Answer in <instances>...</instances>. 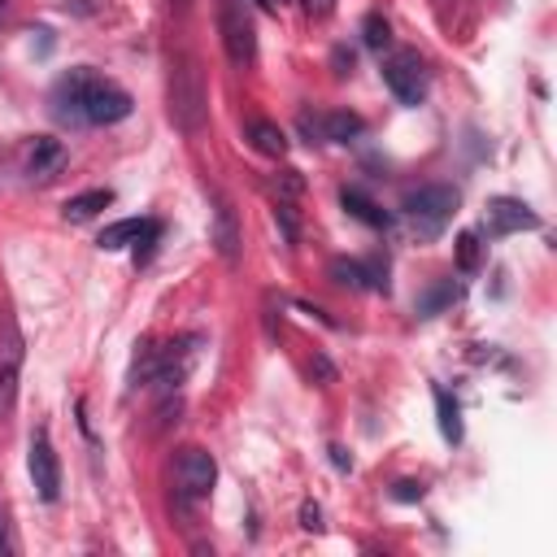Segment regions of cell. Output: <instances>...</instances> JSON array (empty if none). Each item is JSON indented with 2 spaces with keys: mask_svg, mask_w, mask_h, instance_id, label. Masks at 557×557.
Here are the masks:
<instances>
[{
  "mask_svg": "<svg viewBox=\"0 0 557 557\" xmlns=\"http://www.w3.org/2000/svg\"><path fill=\"white\" fill-rule=\"evenodd\" d=\"M61 157H65L61 139H52V135H35V139L26 144V174H30V178H48V174L61 165Z\"/></svg>",
  "mask_w": 557,
  "mask_h": 557,
  "instance_id": "8fae6325",
  "label": "cell"
},
{
  "mask_svg": "<svg viewBox=\"0 0 557 557\" xmlns=\"http://www.w3.org/2000/svg\"><path fill=\"white\" fill-rule=\"evenodd\" d=\"M313 370H318V379H331L335 370H331V361L326 357H313Z\"/></svg>",
  "mask_w": 557,
  "mask_h": 557,
  "instance_id": "83f0119b",
  "label": "cell"
},
{
  "mask_svg": "<svg viewBox=\"0 0 557 557\" xmlns=\"http://www.w3.org/2000/svg\"><path fill=\"white\" fill-rule=\"evenodd\" d=\"M0 553H13V540H9V513L0 505Z\"/></svg>",
  "mask_w": 557,
  "mask_h": 557,
  "instance_id": "4316f807",
  "label": "cell"
},
{
  "mask_svg": "<svg viewBox=\"0 0 557 557\" xmlns=\"http://www.w3.org/2000/svg\"><path fill=\"white\" fill-rule=\"evenodd\" d=\"M213 479H218V461L200 444H187V448L174 453V492H178L183 505L205 500L213 492Z\"/></svg>",
  "mask_w": 557,
  "mask_h": 557,
  "instance_id": "277c9868",
  "label": "cell"
},
{
  "mask_svg": "<svg viewBox=\"0 0 557 557\" xmlns=\"http://www.w3.org/2000/svg\"><path fill=\"white\" fill-rule=\"evenodd\" d=\"M331 461H335V466H339V470H348V466H352V461H348V453H344V448H331Z\"/></svg>",
  "mask_w": 557,
  "mask_h": 557,
  "instance_id": "f1b7e54d",
  "label": "cell"
},
{
  "mask_svg": "<svg viewBox=\"0 0 557 557\" xmlns=\"http://www.w3.org/2000/svg\"><path fill=\"white\" fill-rule=\"evenodd\" d=\"M248 139H252V148H257L261 157H274V161H278V157L287 152V135H283L274 122H265V117H252V122H248Z\"/></svg>",
  "mask_w": 557,
  "mask_h": 557,
  "instance_id": "9a60e30c",
  "label": "cell"
},
{
  "mask_svg": "<svg viewBox=\"0 0 557 557\" xmlns=\"http://www.w3.org/2000/svg\"><path fill=\"white\" fill-rule=\"evenodd\" d=\"M435 413H440V435H444L448 444H457V440H461V409H457V400H453L448 392H440V387H435Z\"/></svg>",
  "mask_w": 557,
  "mask_h": 557,
  "instance_id": "e0dca14e",
  "label": "cell"
},
{
  "mask_svg": "<svg viewBox=\"0 0 557 557\" xmlns=\"http://www.w3.org/2000/svg\"><path fill=\"white\" fill-rule=\"evenodd\" d=\"M113 205V191L109 187H91V191H83V196H70L65 205H61V213H65V222H87V218H96L100 209H109Z\"/></svg>",
  "mask_w": 557,
  "mask_h": 557,
  "instance_id": "4fadbf2b",
  "label": "cell"
},
{
  "mask_svg": "<svg viewBox=\"0 0 557 557\" xmlns=\"http://www.w3.org/2000/svg\"><path fill=\"white\" fill-rule=\"evenodd\" d=\"M218 26H222V48L231 57V65H252L257 57V35H252V17L239 0H222V13H218Z\"/></svg>",
  "mask_w": 557,
  "mask_h": 557,
  "instance_id": "52a82bcc",
  "label": "cell"
},
{
  "mask_svg": "<svg viewBox=\"0 0 557 557\" xmlns=\"http://www.w3.org/2000/svg\"><path fill=\"white\" fill-rule=\"evenodd\" d=\"M257 4H261V9H278V0H257Z\"/></svg>",
  "mask_w": 557,
  "mask_h": 557,
  "instance_id": "f546056e",
  "label": "cell"
},
{
  "mask_svg": "<svg viewBox=\"0 0 557 557\" xmlns=\"http://www.w3.org/2000/svg\"><path fill=\"white\" fill-rule=\"evenodd\" d=\"M48 104H52V117L65 126H113V122L131 117V96L117 83L100 78L91 65L65 70L52 83Z\"/></svg>",
  "mask_w": 557,
  "mask_h": 557,
  "instance_id": "6da1fadb",
  "label": "cell"
},
{
  "mask_svg": "<svg viewBox=\"0 0 557 557\" xmlns=\"http://www.w3.org/2000/svg\"><path fill=\"white\" fill-rule=\"evenodd\" d=\"M479 261H483L479 235H474V231H461V235H457V265H461V270H479Z\"/></svg>",
  "mask_w": 557,
  "mask_h": 557,
  "instance_id": "ffe728a7",
  "label": "cell"
},
{
  "mask_svg": "<svg viewBox=\"0 0 557 557\" xmlns=\"http://www.w3.org/2000/svg\"><path fill=\"white\" fill-rule=\"evenodd\" d=\"M352 135H361V117L357 113H322V139H339V144H348Z\"/></svg>",
  "mask_w": 557,
  "mask_h": 557,
  "instance_id": "ac0fdd59",
  "label": "cell"
},
{
  "mask_svg": "<svg viewBox=\"0 0 557 557\" xmlns=\"http://www.w3.org/2000/svg\"><path fill=\"white\" fill-rule=\"evenodd\" d=\"M457 205H461V196H457V187H448V183H426V187H418V191H409V196L400 200L405 222H409V231H413L418 239H440L444 226L453 222Z\"/></svg>",
  "mask_w": 557,
  "mask_h": 557,
  "instance_id": "7a4b0ae2",
  "label": "cell"
},
{
  "mask_svg": "<svg viewBox=\"0 0 557 557\" xmlns=\"http://www.w3.org/2000/svg\"><path fill=\"white\" fill-rule=\"evenodd\" d=\"M339 205H344L357 222H366V226H387V213H383L366 191H357V187H344V191H339Z\"/></svg>",
  "mask_w": 557,
  "mask_h": 557,
  "instance_id": "2e32d148",
  "label": "cell"
},
{
  "mask_svg": "<svg viewBox=\"0 0 557 557\" xmlns=\"http://www.w3.org/2000/svg\"><path fill=\"white\" fill-rule=\"evenodd\" d=\"M483 222H487L492 235H513V231H535V226H540L535 209L522 205V200H513V196H496V200H487Z\"/></svg>",
  "mask_w": 557,
  "mask_h": 557,
  "instance_id": "30bf717a",
  "label": "cell"
},
{
  "mask_svg": "<svg viewBox=\"0 0 557 557\" xmlns=\"http://www.w3.org/2000/svg\"><path fill=\"white\" fill-rule=\"evenodd\" d=\"M383 83L392 87V96L400 104H422L426 100V65L413 48H396L387 61H383Z\"/></svg>",
  "mask_w": 557,
  "mask_h": 557,
  "instance_id": "8992f818",
  "label": "cell"
},
{
  "mask_svg": "<svg viewBox=\"0 0 557 557\" xmlns=\"http://www.w3.org/2000/svg\"><path fill=\"white\" fill-rule=\"evenodd\" d=\"M300 527H305V531H322V509H318L313 500L300 505Z\"/></svg>",
  "mask_w": 557,
  "mask_h": 557,
  "instance_id": "603a6c76",
  "label": "cell"
},
{
  "mask_svg": "<svg viewBox=\"0 0 557 557\" xmlns=\"http://www.w3.org/2000/svg\"><path fill=\"white\" fill-rule=\"evenodd\" d=\"M296 122H300V135H305V144H326V139H322V117H313V113H300Z\"/></svg>",
  "mask_w": 557,
  "mask_h": 557,
  "instance_id": "7402d4cb",
  "label": "cell"
},
{
  "mask_svg": "<svg viewBox=\"0 0 557 557\" xmlns=\"http://www.w3.org/2000/svg\"><path fill=\"white\" fill-rule=\"evenodd\" d=\"M331 65H335V74H352V52L348 48H335L331 52Z\"/></svg>",
  "mask_w": 557,
  "mask_h": 557,
  "instance_id": "d4e9b609",
  "label": "cell"
},
{
  "mask_svg": "<svg viewBox=\"0 0 557 557\" xmlns=\"http://www.w3.org/2000/svg\"><path fill=\"white\" fill-rule=\"evenodd\" d=\"M170 117L178 131H196L205 122V83L191 57H178L170 65Z\"/></svg>",
  "mask_w": 557,
  "mask_h": 557,
  "instance_id": "3957f363",
  "label": "cell"
},
{
  "mask_svg": "<svg viewBox=\"0 0 557 557\" xmlns=\"http://www.w3.org/2000/svg\"><path fill=\"white\" fill-rule=\"evenodd\" d=\"M392 496H396V500H422V483H413V479H400V483L392 487Z\"/></svg>",
  "mask_w": 557,
  "mask_h": 557,
  "instance_id": "cb8c5ba5",
  "label": "cell"
},
{
  "mask_svg": "<svg viewBox=\"0 0 557 557\" xmlns=\"http://www.w3.org/2000/svg\"><path fill=\"white\" fill-rule=\"evenodd\" d=\"M335 9V0H305V13H313V17H326Z\"/></svg>",
  "mask_w": 557,
  "mask_h": 557,
  "instance_id": "484cf974",
  "label": "cell"
},
{
  "mask_svg": "<svg viewBox=\"0 0 557 557\" xmlns=\"http://www.w3.org/2000/svg\"><path fill=\"white\" fill-rule=\"evenodd\" d=\"M26 470H30V483H35V492H39V500H57V492H61V461H57L52 440H48V431H44V426L30 435Z\"/></svg>",
  "mask_w": 557,
  "mask_h": 557,
  "instance_id": "9c48e42d",
  "label": "cell"
},
{
  "mask_svg": "<svg viewBox=\"0 0 557 557\" xmlns=\"http://www.w3.org/2000/svg\"><path fill=\"white\" fill-rule=\"evenodd\" d=\"M326 274H331V283L352 287V292H361V287H387V283L379 278V265H361V261H348V257H335V261L326 265Z\"/></svg>",
  "mask_w": 557,
  "mask_h": 557,
  "instance_id": "7c38bea8",
  "label": "cell"
},
{
  "mask_svg": "<svg viewBox=\"0 0 557 557\" xmlns=\"http://www.w3.org/2000/svg\"><path fill=\"white\" fill-rule=\"evenodd\" d=\"M361 39H366V48L383 52V48L392 44V30H387V22H383L379 13H366V17H361Z\"/></svg>",
  "mask_w": 557,
  "mask_h": 557,
  "instance_id": "d6986e66",
  "label": "cell"
},
{
  "mask_svg": "<svg viewBox=\"0 0 557 557\" xmlns=\"http://www.w3.org/2000/svg\"><path fill=\"white\" fill-rule=\"evenodd\" d=\"M157 239H161V222H157V218H122V222L104 226L96 244H100L104 252H113V248H135V261H148V252L157 248Z\"/></svg>",
  "mask_w": 557,
  "mask_h": 557,
  "instance_id": "ba28073f",
  "label": "cell"
},
{
  "mask_svg": "<svg viewBox=\"0 0 557 557\" xmlns=\"http://www.w3.org/2000/svg\"><path fill=\"white\" fill-rule=\"evenodd\" d=\"M22 331L9 309H0V422L13 418L17 405V379H22Z\"/></svg>",
  "mask_w": 557,
  "mask_h": 557,
  "instance_id": "5b68a950",
  "label": "cell"
},
{
  "mask_svg": "<svg viewBox=\"0 0 557 557\" xmlns=\"http://www.w3.org/2000/svg\"><path fill=\"white\" fill-rule=\"evenodd\" d=\"M453 300H457V283H440V287H431V292L418 300V313L431 318V313H440V309L453 305Z\"/></svg>",
  "mask_w": 557,
  "mask_h": 557,
  "instance_id": "44dd1931",
  "label": "cell"
},
{
  "mask_svg": "<svg viewBox=\"0 0 557 557\" xmlns=\"http://www.w3.org/2000/svg\"><path fill=\"white\" fill-rule=\"evenodd\" d=\"M213 244H218V252L226 261L239 257V231H235V213H231L226 200H218V209H213Z\"/></svg>",
  "mask_w": 557,
  "mask_h": 557,
  "instance_id": "5bb4252c",
  "label": "cell"
}]
</instances>
